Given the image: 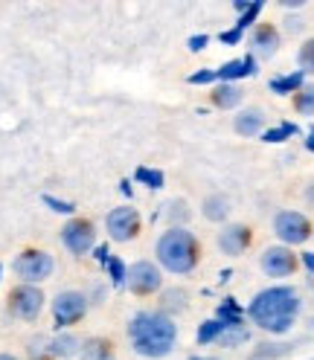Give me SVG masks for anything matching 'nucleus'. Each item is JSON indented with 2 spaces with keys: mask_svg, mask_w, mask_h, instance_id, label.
Masks as SVG:
<instances>
[{
  "mask_svg": "<svg viewBox=\"0 0 314 360\" xmlns=\"http://www.w3.org/2000/svg\"><path fill=\"white\" fill-rule=\"evenodd\" d=\"M262 125H265L262 110H241L236 117V134H241V137H256L262 131Z\"/></svg>",
  "mask_w": 314,
  "mask_h": 360,
  "instance_id": "15",
  "label": "nucleus"
},
{
  "mask_svg": "<svg viewBox=\"0 0 314 360\" xmlns=\"http://www.w3.org/2000/svg\"><path fill=\"white\" fill-rule=\"evenodd\" d=\"M207 44H210L207 35H192V38H189V50H192V53H201V50L207 47Z\"/></svg>",
  "mask_w": 314,
  "mask_h": 360,
  "instance_id": "32",
  "label": "nucleus"
},
{
  "mask_svg": "<svg viewBox=\"0 0 314 360\" xmlns=\"http://www.w3.org/2000/svg\"><path fill=\"white\" fill-rule=\"evenodd\" d=\"M227 212H230V207H227V200L224 198H207L204 200V218H210V221H224L227 218Z\"/></svg>",
  "mask_w": 314,
  "mask_h": 360,
  "instance_id": "22",
  "label": "nucleus"
},
{
  "mask_svg": "<svg viewBox=\"0 0 314 360\" xmlns=\"http://www.w3.org/2000/svg\"><path fill=\"white\" fill-rule=\"evenodd\" d=\"M303 264H306V267L311 270V274H314V253H306V256H303Z\"/></svg>",
  "mask_w": 314,
  "mask_h": 360,
  "instance_id": "34",
  "label": "nucleus"
},
{
  "mask_svg": "<svg viewBox=\"0 0 314 360\" xmlns=\"http://www.w3.org/2000/svg\"><path fill=\"white\" fill-rule=\"evenodd\" d=\"M87 311V300L79 294V290H64V294L56 297L53 302V317H56V328H67L84 317Z\"/></svg>",
  "mask_w": 314,
  "mask_h": 360,
  "instance_id": "4",
  "label": "nucleus"
},
{
  "mask_svg": "<svg viewBox=\"0 0 314 360\" xmlns=\"http://www.w3.org/2000/svg\"><path fill=\"white\" fill-rule=\"evenodd\" d=\"M128 285H131L134 294L149 297V294H154V290L161 288V274H157V267L151 262H137L128 270Z\"/></svg>",
  "mask_w": 314,
  "mask_h": 360,
  "instance_id": "11",
  "label": "nucleus"
},
{
  "mask_svg": "<svg viewBox=\"0 0 314 360\" xmlns=\"http://www.w3.org/2000/svg\"><path fill=\"white\" fill-rule=\"evenodd\" d=\"M41 200H44V204H47L53 212H61V215H70V212L76 210V207L70 204V200H58V198H53V195H44Z\"/></svg>",
  "mask_w": 314,
  "mask_h": 360,
  "instance_id": "29",
  "label": "nucleus"
},
{
  "mask_svg": "<svg viewBox=\"0 0 314 360\" xmlns=\"http://www.w3.org/2000/svg\"><path fill=\"white\" fill-rule=\"evenodd\" d=\"M306 148H308V151L314 154V128L308 131V137H306Z\"/></svg>",
  "mask_w": 314,
  "mask_h": 360,
  "instance_id": "35",
  "label": "nucleus"
},
{
  "mask_svg": "<svg viewBox=\"0 0 314 360\" xmlns=\"http://www.w3.org/2000/svg\"><path fill=\"white\" fill-rule=\"evenodd\" d=\"M128 337L134 343V352L143 357H166L175 349L177 328L166 314L143 311L128 323Z\"/></svg>",
  "mask_w": 314,
  "mask_h": 360,
  "instance_id": "2",
  "label": "nucleus"
},
{
  "mask_svg": "<svg viewBox=\"0 0 314 360\" xmlns=\"http://www.w3.org/2000/svg\"><path fill=\"white\" fill-rule=\"evenodd\" d=\"M0 360H15V357L12 354H0Z\"/></svg>",
  "mask_w": 314,
  "mask_h": 360,
  "instance_id": "37",
  "label": "nucleus"
},
{
  "mask_svg": "<svg viewBox=\"0 0 314 360\" xmlns=\"http://www.w3.org/2000/svg\"><path fill=\"white\" fill-rule=\"evenodd\" d=\"M294 108H297V114L314 117V84H306L300 94L294 96Z\"/></svg>",
  "mask_w": 314,
  "mask_h": 360,
  "instance_id": "24",
  "label": "nucleus"
},
{
  "mask_svg": "<svg viewBox=\"0 0 314 360\" xmlns=\"http://www.w3.org/2000/svg\"><path fill=\"white\" fill-rule=\"evenodd\" d=\"M297 61H300V67H303V73H314V38H308L303 47H300Z\"/></svg>",
  "mask_w": 314,
  "mask_h": 360,
  "instance_id": "27",
  "label": "nucleus"
},
{
  "mask_svg": "<svg viewBox=\"0 0 314 360\" xmlns=\"http://www.w3.org/2000/svg\"><path fill=\"white\" fill-rule=\"evenodd\" d=\"M218 320H224L227 326H241V308L236 300H227L218 305Z\"/></svg>",
  "mask_w": 314,
  "mask_h": 360,
  "instance_id": "26",
  "label": "nucleus"
},
{
  "mask_svg": "<svg viewBox=\"0 0 314 360\" xmlns=\"http://www.w3.org/2000/svg\"><path fill=\"white\" fill-rule=\"evenodd\" d=\"M82 360H114V346L108 340H102V337H94V340L84 343Z\"/></svg>",
  "mask_w": 314,
  "mask_h": 360,
  "instance_id": "18",
  "label": "nucleus"
},
{
  "mask_svg": "<svg viewBox=\"0 0 314 360\" xmlns=\"http://www.w3.org/2000/svg\"><path fill=\"white\" fill-rule=\"evenodd\" d=\"M157 259L172 274H189L198 264V241L189 230L172 227L157 241Z\"/></svg>",
  "mask_w": 314,
  "mask_h": 360,
  "instance_id": "3",
  "label": "nucleus"
},
{
  "mask_svg": "<svg viewBox=\"0 0 314 360\" xmlns=\"http://www.w3.org/2000/svg\"><path fill=\"white\" fill-rule=\"evenodd\" d=\"M44 308V294L32 285H20L9 294V311L20 320H35Z\"/></svg>",
  "mask_w": 314,
  "mask_h": 360,
  "instance_id": "9",
  "label": "nucleus"
},
{
  "mask_svg": "<svg viewBox=\"0 0 314 360\" xmlns=\"http://www.w3.org/2000/svg\"><path fill=\"white\" fill-rule=\"evenodd\" d=\"M251 230L244 227V224H233V227H227V230H221V236H218V247H221V253H227V256H239V253H244L251 247Z\"/></svg>",
  "mask_w": 314,
  "mask_h": 360,
  "instance_id": "12",
  "label": "nucleus"
},
{
  "mask_svg": "<svg viewBox=\"0 0 314 360\" xmlns=\"http://www.w3.org/2000/svg\"><path fill=\"white\" fill-rule=\"evenodd\" d=\"M262 270L274 279L291 276L297 270V256L291 253L288 247H268L265 256H262Z\"/></svg>",
  "mask_w": 314,
  "mask_h": 360,
  "instance_id": "10",
  "label": "nucleus"
},
{
  "mask_svg": "<svg viewBox=\"0 0 314 360\" xmlns=\"http://www.w3.org/2000/svg\"><path fill=\"white\" fill-rule=\"evenodd\" d=\"M224 328H227V323L224 320H207V323H201V328H198V343L201 346H207V343H218V337L224 334Z\"/></svg>",
  "mask_w": 314,
  "mask_h": 360,
  "instance_id": "20",
  "label": "nucleus"
},
{
  "mask_svg": "<svg viewBox=\"0 0 314 360\" xmlns=\"http://www.w3.org/2000/svg\"><path fill=\"white\" fill-rule=\"evenodd\" d=\"M306 198H308V200H311V204H314V184H311V189L306 192Z\"/></svg>",
  "mask_w": 314,
  "mask_h": 360,
  "instance_id": "36",
  "label": "nucleus"
},
{
  "mask_svg": "<svg viewBox=\"0 0 314 360\" xmlns=\"http://www.w3.org/2000/svg\"><path fill=\"white\" fill-rule=\"evenodd\" d=\"M213 102H215L218 108H236V105L241 102V90H239L236 84H218V87L213 90Z\"/></svg>",
  "mask_w": 314,
  "mask_h": 360,
  "instance_id": "19",
  "label": "nucleus"
},
{
  "mask_svg": "<svg viewBox=\"0 0 314 360\" xmlns=\"http://www.w3.org/2000/svg\"><path fill=\"white\" fill-rule=\"evenodd\" d=\"M61 241H64V247H67L70 253L82 256V253H87V250L94 247V241H96V230H94V224L87 221V218H73L70 224H64Z\"/></svg>",
  "mask_w": 314,
  "mask_h": 360,
  "instance_id": "7",
  "label": "nucleus"
},
{
  "mask_svg": "<svg viewBox=\"0 0 314 360\" xmlns=\"http://www.w3.org/2000/svg\"><path fill=\"white\" fill-rule=\"evenodd\" d=\"M134 180H137V184H143V186H149V189H161V186H163V172L140 166L137 172H134Z\"/></svg>",
  "mask_w": 314,
  "mask_h": 360,
  "instance_id": "25",
  "label": "nucleus"
},
{
  "mask_svg": "<svg viewBox=\"0 0 314 360\" xmlns=\"http://www.w3.org/2000/svg\"><path fill=\"white\" fill-rule=\"evenodd\" d=\"M15 274L24 282H41L53 274V259L44 250H27L15 259Z\"/></svg>",
  "mask_w": 314,
  "mask_h": 360,
  "instance_id": "6",
  "label": "nucleus"
},
{
  "mask_svg": "<svg viewBox=\"0 0 314 360\" xmlns=\"http://www.w3.org/2000/svg\"><path fill=\"white\" fill-rule=\"evenodd\" d=\"M303 79H306V73L303 70H297V73H288V76H277V79H271V90L277 96H288V94H300L303 90Z\"/></svg>",
  "mask_w": 314,
  "mask_h": 360,
  "instance_id": "17",
  "label": "nucleus"
},
{
  "mask_svg": "<svg viewBox=\"0 0 314 360\" xmlns=\"http://www.w3.org/2000/svg\"><path fill=\"white\" fill-rule=\"evenodd\" d=\"M241 35H244V32L233 27V30H224V32L218 35V41H221V44H227V47H236V44H241Z\"/></svg>",
  "mask_w": 314,
  "mask_h": 360,
  "instance_id": "31",
  "label": "nucleus"
},
{
  "mask_svg": "<svg viewBox=\"0 0 314 360\" xmlns=\"http://www.w3.org/2000/svg\"><path fill=\"white\" fill-rule=\"evenodd\" d=\"M189 360H215V357H189Z\"/></svg>",
  "mask_w": 314,
  "mask_h": 360,
  "instance_id": "38",
  "label": "nucleus"
},
{
  "mask_svg": "<svg viewBox=\"0 0 314 360\" xmlns=\"http://www.w3.org/2000/svg\"><path fill=\"white\" fill-rule=\"evenodd\" d=\"M277 47H280V32L271 24H259L253 32V50L259 56H274Z\"/></svg>",
  "mask_w": 314,
  "mask_h": 360,
  "instance_id": "14",
  "label": "nucleus"
},
{
  "mask_svg": "<svg viewBox=\"0 0 314 360\" xmlns=\"http://www.w3.org/2000/svg\"><path fill=\"white\" fill-rule=\"evenodd\" d=\"M233 9H236L239 15H244V12L251 9V4H248V0H236V4H233Z\"/></svg>",
  "mask_w": 314,
  "mask_h": 360,
  "instance_id": "33",
  "label": "nucleus"
},
{
  "mask_svg": "<svg viewBox=\"0 0 314 360\" xmlns=\"http://www.w3.org/2000/svg\"><path fill=\"white\" fill-rule=\"evenodd\" d=\"M259 70L256 67V58L253 56H244V58H236V61H227V64H221L218 67V79L224 82V84H233L236 79H244V76H253Z\"/></svg>",
  "mask_w": 314,
  "mask_h": 360,
  "instance_id": "13",
  "label": "nucleus"
},
{
  "mask_svg": "<svg viewBox=\"0 0 314 360\" xmlns=\"http://www.w3.org/2000/svg\"><path fill=\"white\" fill-rule=\"evenodd\" d=\"M251 337V331L244 328V323L241 326H227L224 328V334L218 337V346H239V343H244Z\"/></svg>",
  "mask_w": 314,
  "mask_h": 360,
  "instance_id": "23",
  "label": "nucleus"
},
{
  "mask_svg": "<svg viewBox=\"0 0 314 360\" xmlns=\"http://www.w3.org/2000/svg\"><path fill=\"white\" fill-rule=\"evenodd\" d=\"M274 233L282 244H303L311 236V224L300 212H280L274 218Z\"/></svg>",
  "mask_w": 314,
  "mask_h": 360,
  "instance_id": "5",
  "label": "nucleus"
},
{
  "mask_svg": "<svg viewBox=\"0 0 314 360\" xmlns=\"http://www.w3.org/2000/svg\"><path fill=\"white\" fill-rule=\"evenodd\" d=\"M262 6H265V4H262V0H253V4H251V9H248V12H244V15H239V24H236V30H241V32H244V30H248V27L253 24V20L259 18Z\"/></svg>",
  "mask_w": 314,
  "mask_h": 360,
  "instance_id": "28",
  "label": "nucleus"
},
{
  "mask_svg": "<svg viewBox=\"0 0 314 360\" xmlns=\"http://www.w3.org/2000/svg\"><path fill=\"white\" fill-rule=\"evenodd\" d=\"M215 79H218L215 70H198V73L189 76V84H213Z\"/></svg>",
  "mask_w": 314,
  "mask_h": 360,
  "instance_id": "30",
  "label": "nucleus"
},
{
  "mask_svg": "<svg viewBox=\"0 0 314 360\" xmlns=\"http://www.w3.org/2000/svg\"><path fill=\"white\" fill-rule=\"evenodd\" d=\"M96 259L105 264V270H108V276H111V282H114L117 288H123L125 285V276H128V270H125V264L117 259V256H111L105 247H96Z\"/></svg>",
  "mask_w": 314,
  "mask_h": 360,
  "instance_id": "16",
  "label": "nucleus"
},
{
  "mask_svg": "<svg viewBox=\"0 0 314 360\" xmlns=\"http://www.w3.org/2000/svg\"><path fill=\"white\" fill-rule=\"evenodd\" d=\"M297 314H300V297H297V290L288 285L259 290L248 308V317L268 334H285L294 326Z\"/></svg>",
  "mask_w": 314,
  "mask_h": 360,
  "instance_id": "1",
  "label": "nucleus"
},
{
  "mask_svg": "<svg viewBox=\"0 0 314 360\" xmlns=\"http://www.w3.org/2000/svg\"><path fill=\"white\" fill-rule=\"evenodd\" d=\"M294 134H300V128H297L294 122H282V125H277V128L262 131V140H265V143H285L288 137H294Z\"/></svg>",
  "mask_w": 314,
  "mask_h": 360,
  "instance_id": "21",
  "label": "nucleus"
},
{
  "mask_svg": "<svg viewBox=\"0 0 314 360\" xmlns=\"http://www.w3.org/2000/svg\"><path fill=\"white\" fill-rule=\"evenodd\" d=\"M105 224H108V236L114 241H131L134 236L140 233V215H137V210H131V207L111 210Z\"/></svg>",
  "mask_w": 314,
  "mask_h": 360,
  "instance_id": "8",
  "label": "nucleus"
}]
</instances>
